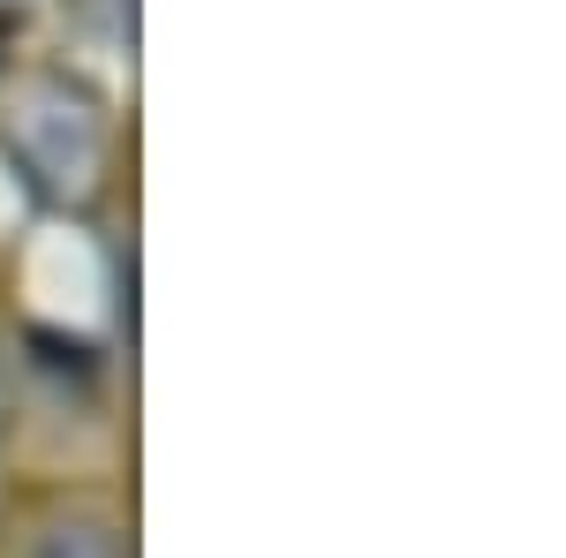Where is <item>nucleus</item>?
Segmentation results:
<instances>
[{"mask_svg": "<svg viewBox=\"0 0 566 558\" xmlns=\"http://www.w3.org/2000/svg\"><path fill=\"white\" fill-rule=\"evenodd\" d=\"M31 558H122L106 544V528H45V544Z\"/></svg>", "mask_w": 566, "mask_h": 558, "instance_id": "f257e3e1", "label": "nucleus"}]
</instances>
